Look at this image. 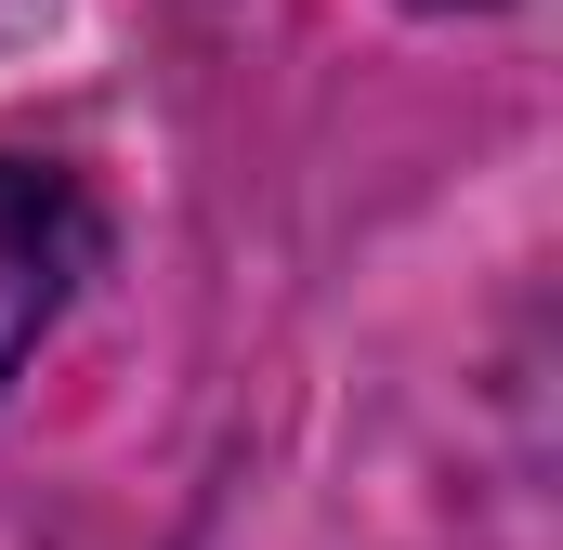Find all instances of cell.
Returning a JSON list of instances; mask_svg holds the SVG:
<instances>
[{
  "instance_id": "1",
  "label": "cell",
  "mask_w": 563,
  "mask_h": 550,
  "mask_svg": "<svg viewBox=\"0 0 563 550\" xmlns=\"http://www.w3.org/2000/svg\"><path fill=\"white\" fill-rule=\"evenodd\" d=\"M79 263H92V210H79V184L0 157V381L40 354V328L66 315Z\"/></svg>"
},
{
  "instance_id": "2",
  "label": "cell",
  "mask_w": 563,
  "mask_h": 550,
  "mask_svg": "<svg viewBox=\"0 0 563 550\" xmlns=\"http://www.w3.org/2000/svg\"><path fill=\"white\" fill-rule=\"evenodd\" d=\"M432 13H485V0H432Z\"/></svg>"
}]
</instances>
